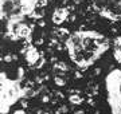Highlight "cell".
<instances>
[{"label":"cell","instance_id":"1","mask_svg":"<svg viewBox=\"0 0 121 114\" xmlns=\"http://www.w3.org/2000/svg\"><path fill=\"white\" fill-rule=\"evenodd\" d=\"M65 42L78 44L83 51L94 53L99 57H102L109 48V39L94 30H77L71 32Z\"/></svg>","mask_w":121,"mask_h":114},{"label":"cell","instance_id":"2","mask_svg":"<svg viewBox=\"0 0 121 114\" xmlns=\"http://www.w3.org/2000/svg\"><path fill=\"white\" fill-rule=\"evenodd\" d=\"M47 1L48 0H0V16L5 22L34 16L38 8L47 5Z\"/></svg>","mask_w":121,"mask_h":114},{"label":"cell","instance_id":"3","mask_svg":"<svg viewBox=\"0 0 121 114\" xmlns=\"http://www.w3.org/2000/svg\"><path fill=\"white\" fill-rule=\"evenodd\" d=\"M22 78H17L16 81H11L7 78L5 73H1V114H7L9 107L15 105V102L17 99H20L22 97H24V89H22L20 85Z\"/></svg>","mask_w":121,"mask_h":114},{"label":"cell","instance_id":"4","mask_svg":"<svg viewBox=\"0 0 121 114\" xmlns=\"http://www.w3.org/2000/svg\"><path fill=\"white\" fill-rule=\"evenodd\" d=\"M112 114H121V70H113L105 78Z\"/></svg>","mask_w":121,"mask_h":114},{"label":"cell","instance_id":"5","mask_svg":"<svg viewBox=\"0 0 121 114\" xmlns=\"http://www.w3.org/2000/svg\"><path fill=\"white\" fill-rule=\"evenodd\" d=\"M31 28L24 22V18L11 19L7 22V35L13 40L17 39H30L31 38Z\"/></svg>","mask_w":121,"mask_h":114},{"label":"cell","instance_id":"6","mask_svg":"<svg viewBox=\"0 0 121 114\" xmlns=\"http://www.w3.org/2000/svg\"><path fill=\"white\" fill-rule=\"evenodd\" d=\"M69 9L67 8H63V7H59L56 8L54 12H52V23H55L56 26H60L62 23L67 20L69 18Z\"/></svg>","mask_w":121,"mask_h":114},{"label":"cell","instance_id":"7","mask_svg":"<svg viewBox=\"0 0 121 114\" xmlns=\"http://www.w3.org/2000/svg\"><path fill=\"white\" fill-rule=\"evenodd\" d=\"M24 55H26V59H27V62L30 63L31 66H34L35 67V65L39 62V59L42 58V55L39 54V51L36 50L35 47H27L26 50H24Z\"/></svg>","mask_w":121,"mask_h":114},{"label":"cell","instance_id":"8","mask_svg":"<svg viewBox=\"0 0 121 114\" xmlns=\"http://www.w3.org/2000/svg\"><path fill=\"white\" fill-rule=\"evenodd\" d=\"M113 57L117 63L121 65V36H117L113 42Z\"/></svg>","mask_w":121,"mask_h":114},{"label":"cell","instance_id":"9","mask_svg":"<svg viewBox=\"0 0 121 114\" xmlns=\"http://www.w3.org/2000/svg\"><path fill=\"white\" fill-rule=\"evenodd\" d=\"M69 101L70 103H73V105H81L83 102V97L79 94V93H71L69 95Z\"/></svg>","mask_w":121,"mask_h":114},{"label":"cell","instance_id":"10","mask_svg":"<svg viewBox=\"0 0 121 114\" xmlns=\"http://www.w3.org/2000/svg\"><path fill=\"white\" fill-rule=\"evenodd\" d=\"M55 83L58 85V86H65V79H62L59 75H56L55 77Z\"/></svg>","mask_w":121,"mask_h":114},{"label":"cell","instance_id":"11","mask_svg":"<svg viewBox=\"0 0 121 114\" xmlns=\"http://www.w3.org/2000/svg\"><path fill=\"white\" fill-rule=\"evenodd\" d=\"M13 114H27V113L24 111V110H16V111H15Z\"/></svg>","mask_w":121,"mask_h":114},{"label":"cell","instance_id":"12","mask_svg":"<svg viewBox=\"0 0 121 114\" xmlns=\"http://www.w3.org/2000/svg\"><path fill=\"white\" fill-rule=\"evenodd\" d=\"M48 1H54V0H48ZM62 1H63V3H65V1H67V0H62Z\"/></svg>","mask_w":121,"mask_h":114}]
</instances>
